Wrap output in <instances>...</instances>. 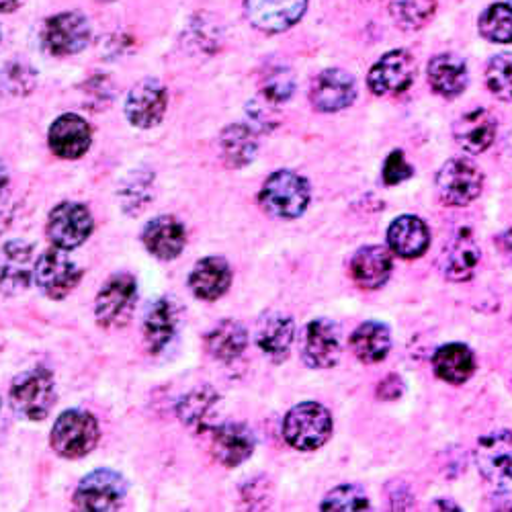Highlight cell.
I'll list each match as a JSON object with an SVG mask.
<instances>
[{
    "label": "cell",
    "instance_id": "45",
    "mask_svg": "<svg viewBox=\"0 0 512 512\" xmlns=\"http://www.w3.org/2000/svg\"><path fill=\"white\" fill-rule=\"evenodd\" d=\"M7 187H9V175H7V168H5V164L0 162V197L5 195Z\"/></svg>",
    "mask_w": 512,
    "mask_h": 512
},
{
    "label": "cell",
    "instance_id": "37",
    "mask_svg": "<svg viewBox=\"0 0 512 512\" xmlns=\"http://www.w3.org/2000/svg\"><path fill=\"white\" fill-rule=\"evenodd\" d=\"M152 199V175L136 173L121 187V205L125 213L136 216Z\"/></svg>",
    "mask_w": 512,
    "mask_h": 512
},
{
    "label": "cell",
    "instance_id": "28",
    "mask_svg": "<svg viewBox=\"0 0 512 512\" xmlns=\"http://www.w3.org/2000/svg\"><path fill=\"white\" fill-rule=\"evenodd\" d=\"M293 340L295 324L293 318L285 314H267L265 318H261L259 328H256V345H259V349L275 363L287 359Z\"/></svg>",
    "mask_w": 512,
    "mask_h": 512
},
{
    "label": "cell",
    "instance_id": "1",
    "mask_svg": "<svg viewBox=\"0 0 512 512\" xmlns=\"http://www.w3.org/2000/svg\"><path fill=\"white\" fill-rule=\"evenodd\" d=\"M310 199V183L293 170H275L259 193L261 207L277 220H297L304 216Z\"/></svg>",
    "mask_w": 512,
    "mask_h": 512
},
{
    "label": "cell",
    "instance_id": "12",
    "mask_svg": "<svg viewBox=\"0 0 512 512\" xmlns=\"http://www.w3.org/2000/svg\"><path fill=\"white\" fill-rule=\"evenodd\" d=\"M480 259L482 252L474 232L461 228L449 238V242H445L439 256V269L445 279L453 283H465L476 275Z\"/></svg>",
    "mask_w": 512,
    "mask_h": 512
},
{
    "label": "cell",
    "instance_id": "8",
    "mask_svg": "<svg viewBox=\"0 0 512 512\" xmlns=\"http://www.w3.org/2000/svg\"><path fill=\"white\" fill-rule=\"evenodd\" d=\"M127 496V482L121 474L113 469L101 467L93 474L82 478L74 492V504L80 510L91 512H107L123 506Z\"/></svg>",
    "mask_w": 512,
    "mask_h": 512
},
{
    "label": "cell",
    "instance_id": "27",
    "mask_svg": "<svg viewBox=\"0 0 512 512\" xmlns=\"http://www.w3.org/2000/svg\"><path fill=\"white\" fill-rule=\"evenodd\" d=\"M431 89L443 99H455L465 93L469 84V72L463 58L455 54H439L426 68Z\"/></svg>",
    "mask_w": 512,
    "mask_h": 512
},
{
    "label": "cell",
    "instance_id": "25",
    "mask_svg": "<svg viewBox=\"0 0 512 512\" xmlns=\"http://www.w3.org/2000/svg\"><path fill=\"white\" fill-rule=\"evenodd\" d=\"M232 285V269L230 263L222 256H205L201 259L191 275H189V289L203 302H216L224 293H228Z\"/></svg>",
    "mask_w": 512,
    "mask_h": 512
},
{
    "label": "cell",
    "instance_id": "24",
    "mask_svg": "<svg viewBox=\"0 0 512 512\" xmlns=\"http://www.w3.org/2000/svg\"><path fill=\"white\" fill-rule=\"evenodd\" d=\"M142 242L156 259L175 261L187 244V232L175 216H158L142 230Z\"/></svg>",
    "mask_w": 512,
    "mask_h": 512
},
{
    "label": "cell",
    "instance_id": "38",
    "mask_svg": "<svg viewBox=\"0 0 512 512\" xmlns=\"http://www.w3.org/2000/svg\"><path fill=\"white\" fill-rule=\"evenodd\" d=\"M320 508L347 512V510H367V508H371V504H369L365 490H361L355 484H343V486H336L332 492L326 494Z\"/></svg>",
    "mask_w": 512,
    "mask_h": 512
},
{
    "label": "cell",
    "instance_id": "35",
    "mask_svg": "<svg viewBox=\"0 0 512 512\" xmlns=\"http://www.w3.org/2000/svg\"><path fill=\"white\" fill-rule=\"evenodd\" d=\"M478 29L492 44H512V7L502 3L488 7L478 21Z\"/></svg>",
    "mask_w": 512,
    "mask_h": 512
},
{
    "label": "cell",
    "instance_id": "22",
    "mask_svg": "<svg viewBox=\"0 0 512 512\" xmlns=\"http://www.w3.org/2000/svg\"><path fill=\"white\" fill-rule=\"evenodd\" d=\"M254 433L242 422H226L213 426L211 451L224 467H238L254 453Z\"/></svg>",
    "mask_w": 512,
    "mask_h": 512
},
{
    "label": "cell",
    "instance_id": "4",
    "mask_svg": "<svg viewBox=\"0 0 512 512\" xmlns=\"http://www.w3.org/2000/svg\"><path fill=\"white\" fill-rule=\"evenodd\" d=\"M11 408L25 420H44L56 404V381L54 375L37 367L21 373L11 386Z\"/></svg>",
    "mask_w": 512,
    "mask_h": 512
},
{
    "label": "cell",
    "instance_id": "21",
    "mask_svg": "<svg viewBox=\"0 0 512 512\" xmlns=\"http://www.w3.org/2000/svg\"><path fill=\"white\" fill-rule=\"evenodd\" d=\"M394 271L392 252L386 246H361L349 263V275L361 289H379L388 283Z\"/></svg>",
    "mask_w": 512,
    "mask_h": 512
},
{
    "label": "cell",
    "instance_id": "10",
    "mask_svg": "<svg viewBox=\"0 0 512 512\" xmlns=\"http://www.w3.org/2000/svg\"><path fill=\"white\" fill-rule=\"evenodd\" d=\"M416 78V62L406 50L383 54L369 70V91L377 97H396L406 93Z\"/></svg>",
    "mask_w": 512,
    "mask_h": 512
},
{
    "label": "cell",
    "instance_id": "39",
    "mask_svg": "<svg viewBox=\"0 0 512 512\" xmlns=\"http://www.w3.org/2000/svg\"><path fill=\"white\" fill-rule=\"evenodd\" d=\"M293 91H295V78H293V72L289 68L277 66V68L267 72V76L263 80L265 101H269L271 105L285 103V101L291 99Z\"/></svg>",
    "mask_w": 512,
    "mask_h": 512
},
{
    "label": "cell",
    "instance_id": "29",
    "mask_svg": "<svg viewBox=\"0 0 512 512\" xmlns=\"http://www.w3.org/2000/svg\"><path fill=\"white\" fill-rule=\"evenodd\" d=\"M433 369L445 383L461 386L476 373V353L463 343L443 345L433 355Z\"/></svg>",
    "mask_w": 512,
    "mask_h": 512
},
{
    "label": "cell",
    "instance_id": "14",
    "mask_svg": "<svg viewBox=\"0 0 512 512\" xmlns=\"http://www.w3.org/2000/svg\"><path fill=\"white\" fill-rule=\"evenodd\" d=\"M357 99L355 76L347 70L328 68L316 76L310 89L312 107L320 113H336L351 107Z\"/></svg>",
    "mask_w": 512,
    "mask_h": 512
},
{
    "label": "cell",
    "instance_id": "34",
    "mask_svg": "<svg viewBox=\"0 0 512 512\" xmlns=\"http://www.w3.org/2000/svg\"><path fill=\"white\" fill-rule=\"evenodd\" d=\"M437 0H392L390 13L404 31H418L435 15Z\"/></svg>",
    "mask_w": 512,
    "mask_h": 512
},
{
    "label": "cell",
    "instance_id": "30",
    "mask_svg": "<svg viewBox=\"0 0 512 512\" xmlns=\"http://www.w3.org/2000/svg\"><path fill=\"white\" fill-rule=\"evenodd\" d=\"M351 351L353 355L365 363V365H375L381 363L390 355L392 349V334L390 328L381 322L369 320L363 322L361 326L355 328V332L351 334Z\"/></svg>",
    "mask_w": 512,
    "mask_h": 512
},
{
    "label": "cell",
    "instance_id": "31",
    "mask_svg": "<svg viewBox=\"0 0 512 512\" xmlns=\"http://www.w3.org/2000/svg\"><path fill=\"white\" fill-rule=\"evenodd\" d=\"M248 347V332L238 320H222L205 334L207 353L222 363H234Z\"/></svg>",
    "mask_w": 512,
    "mask_h": 512
},
{
    "label": "cell",
    "instance_id": "26",
    "mask_svg": "<svg viewBox=\"0 0 512 512\" xmlns=\"http://www.w3.org/2000/svg\"><path fill=\"white\" fill-rule=\"evenodd\" d=\"M388 246L400 259H420L431 246V230L418 216H400L388 228Z\"/></svg>",
    "mask_w": 512,
    "mask_h": 512
},
{
    "label": "cell",
    "instance_id": "20",
    "mask_svg": "<svg viewBox=\"0 0 512 512\" xmlns=\"http://www.w3.org/2000/svg\"><path fill=\"white\" fill-rule=\"evenodd\" d=\"M144 330V343L152 355L166 351V347L173 343L177 330H179V308L170 300V297H158L154 300L142 322Z\"/></svg>",
    "mask_w": 512,
    "mask_h": 512
},
{
    "label": "cell",
    "instance_id": "23",
    "mask_svg": "<svg viewBox=\"0 0 512 512\" xmlns=\"http://www.w3.org/2000/svg\"><path fill=\"white\" fill-rule=\"evenodd\" d=\"M498 132V123L488 109H472L463 113L453 125V138L467 154L486 152Z\"/></svg>",
    "mask_w": 512,
    "mask_h": 512
},
{
    "label": "cell",
    "instance_id": "36",
    "mask_svg": "<svg viewBox=\"0 0 512 512\" xmlns=\"http://www.w3.org/2000/svg\"><path fill=\"white\" fill-rule=\"evenodd\" d=\"M486 87L500 101H512V54H496L486 66Z\"/></svg>",
    "mask_w": 512,
    "mask_h": 512
},
{
    "label": "cell",
    "instance_id": "18",
    "mask_svg": "<svg viewBox=\"0 0 512 512\" xmlns=\"http://www.w3.org/2000/svg\"><path fill=\"white\" fill-rule=\"evenodd\" d=\"M308 0H246L248 21L265 33H281L293 27L306 13Z\"/></svg>",
    "mask_w": 512,
    "mask_h": 512
},
{
    "label": "cell",
    "instance_id": "13",
    "mask_svg": "<svg viewBox=\"0 0 512 512\" xmlns=\"http://www.w3.org/2000/svg\"><path fill=\"white\" fill-rule=\"evenodd\" d=\"M476 465L480 476L492 486H506L512 482V433L494 431L478 441Z\"/></svg>",
    "mask_w": 512,
    "mask_h": 512
},
{
    "label": "cell",
    "instance_id": "3",
    "mask_svg": "<svg viewBox=\"0 0 512 512\" xmlns=\"http://www.w3.org/2000/svg\"><path fill=\"white\" fill-rule=\"evenodd\" d=\"M101 429L97 418L80 408L66 410L52 426V449L64 459H82L97 449Z\"/></svg>",
    "mask_w": 512,
    "mask_h": 512
},
{
    "label": "cell",
    "instance_id": "19",
    "mask_svg": "<svg viewBox=\"0 0 512 512\" xmlns=\"http://www.w3.org/2000/svg\"><path fill=\"white\" fill-rule=\"evenodd\" d=\"M48 142L56 156L64 160H76L87 154L91 148V125L76 113L60 115L50 127Z\"/></svg>",
    "mask_w": 512,
    "mask_h": 512
},
{
    "label": "cell",
    "instance_id": "6",
    "mask_svg": "<svg viewBox=\"0 0 512 512\" xmlns=\"http://www.w3.org/2000/svg\"><path fill=\"white\" fill-rule=\"evenodd\" d=\"M437 195L445 205L465 207L474 203L484 191V173L467 158L447 160L435 179Z\"/></svg>",
    "mask_w": 512,
    "mask_h": 512
},
{
    "label": "cell",
    "instance_id": "2",
    "mask_svg": "<svg viewBox=\"0 0 512 512\" xmlns=\"http://www.w3.org/2000/svg\"><path fill=\"white\" fill-rule=\"evenodd\" d=\"M334 431L332 414L318 402L293 406L283 420V437L297 451H316L328 443Z\"/></svg>",
    "mask_w": 512,
    "mask_h": 512
},
{
    "label": "cell",
    "instance_id": "11",
    "mask_svg": "<svg viewBox=\"0 0 512 512\" xmlns=\"http://www.w3.org/2000/svg\"><path fill=\"white\" fill-rule=\"evenodd\" d=\"M41 41L52 56H72L89 46L91 25L80 13H60L46 21Z\"/></svg>",
    "mask_w": 512,
    "mask_h": 512
},
{
    "label": "cell",
    "instance_id": "9",
    "mask_svg": "<svg viewBox=\"0 0 512 512\" xmlns=\"http://www.w3.org/2000/svg\"><path fill=\"white\" fill-rule=\"evenodd\" d=\"M46 230L56 248L74 250L89 240L95 230V220L87 205L64 201L52 209Z\"/></svg>",
    "mask_w": 512,
    "mask_h": 512
},
{
    "label": "cell",
    "instance_id": "17",
    "mask_svg": "<svg viewBox=\"0 0 512 512\" xmlns=\"http://www.w3.org/2000/svg\"><path fill=\"white\" fill-rule=\"evenodd\" d=\"M33 271V246L29 242L11 240L0 248V293L13 297L27 291Z\"/></svg>",
    "mask_w": 512,
    "mask_h": 512
},
{
    "label": "cell",
    "instance_id": "41",
    "mask_svg": "<svg viewBox=\"0 0 512 512\" xmlns=\"http://www.w3.org/2000/svg\"><path fill=\"white\" fill-rule=\"evenodd\" d=\"M3 80L7 84V89H11V93H17V87H25V91H29L31 87L25 82H31L33 84V70L25 68L23 64H9L3 72Z\"/></svg>",
    "mask_w": 512,
    "mask_h": 512
},
{
    "label": "cell",
    "instance_id": "32",
    "mask_svg": "<svg viewBox=\"0 0 512 512\" xmlns=\"http://www.w3.org/2000/svg\"><path fill=\"white\" fill-rule=\"evenodd\" d=\"M220 404V394L211 386H201L189 392L177 406L179 418L189 426V429L201 433L211 426L213 414Z\"/></svg>",
    "mask_w": 512,
    "mask_h": 512
},
{
    "label": "cell",
    "instance_id": "48",
    "mask_svg": "<svg viewBox=\"0 0 512 512\" xmlns=\"http://www.w3.org/2000/svg\"><path fill=\"white\" fill-rule=\"evenodd\" d=\"M0 39H3V35H0Z\"/></svg>",
    "mask_w": 512,
    "mask_h": 512
},
{
    "label": "cell",
    "instance_id": "43",
    "mask_svg": "<svg viewBox=\"0 0 512 512\" xmlns=\"http://www.w3.org/2000/svg\"><path fill=\"white\" fill-rule=\"evenodd\" d=\"M494 242H496L498 250L502 252L504 259H506L508 263H512V226L506 228L504 232H500Z\"/></svg>",
    "mask_w": 512,
    "mask_h": 512
},
{
    "label": "cell",
    "instance_id": "46",
    "mask_svg": "<svg viewBox=\"0 0 512 512\" xmlns=\"http://www.w3.org/2000/svg\"><path fill=\"white\" fill-rule=\"evenodd\" d=\"M103 3H109V0H103Z\"/></svg>",
    "mask_w": 512,
    "mask_h": 512
},
{
    "label": "cell",
    "instance_id": "5",
    "mask_svg": "<svg viewBox=\"0 0 512 512\" xmlns=\"http://www.w3.org/2000/svg\"><path fill=\"white\" fill-rule=\"evenodd\" d=\"M138 304V283L130 273H117L105 281L95 302V318L107 328H123L130 324Z\"/></svg>",
    "mask_w": 512,
    "mask_h": 512
},
{
    "label": "cell",
    "instance_id": "47",
    "mask_svg": "<svg viewBox=\"0 0 512 512\" xmlns=\"http://www.w3.org/2000/svg\"><path fill=\"white\" fill-rule=\"evenodd\" d=\"M510 7H512V0H510Z\"/></svg>",
    "mask_w": 512,
    "mask_h": 512
},
{
    "label": "cell",
    "instance_id": "44",
    "mask_svg": "<svg viewBox=\"0 0 512 512\" xmlns=\"http://www.w3.org/2000/svg\"><path fill=\"white\" fill-rule=\"evenodd\" d=\"M23 0H0V13H13L21 7Z\"/></svg>",
    "mask_w": 512,
    "mask_h": 512
},
{
    "label": "cell",
    "instance_id": "16",
    "mask_svg": "<svg viewBox=\"0 0 512 512\" xmlns=\"http://www.w3.org/2000/svg\"><path fill=\"white\" fill-rule=\"evenodd\" d=\"M168 95L164 84L156 78L140 80L136 87L130 91L125 99V115L132 125L140 127V130H150L156 127L166 113Z\"/></svg>",
    "mask_w": 512,
    "mask_h": 512
},
{
    "label": "cell",
    "instance_id": "33",
    "mask_svg": "<svg viewBox=\"0 0 512 512\" xmlns=\"http://www.w3.org/2000/svg\"><path fill=\"white\" fill-rule=\"evenodd\" d=\"M220 150L228 166L242 168L248 166L259 152V140L248 125L234 123L228 125L220 136Z\"/></svg>",
    "mask_w": 512,
    "mask_h": 512
},
{
    "label": "cell",
    "instance_id": "7",
    "mask_svg": "<svg viewBox=\"0 0 512 512\" xmlns=\"http://www.w3.org/2000/svg\"><path fill=\"white\" fill-rule=\"evenodd\" d=\"M33 279L41 293L60 302L76 289L82 279V269L70 259L66 250L52 246L35 261Z\"/></svg>",
    "mask_w": 512,
    "mask_h": 512
},
{
    "label": "cell",
    "instance_id": "42",
    "mask_svg": "<svg viewBox=\"0 0 512 512\" xmlns=\"http://www.w3.org/2000/svg\"><path fill=\"white\" fill-rule=\"evenodd\" d=\"M402 394H404V383H402V377L398 375H388L377 388V396L383 400H398Z\"/></svg>",
    "mask_w": 512,
    "mask_h": 512
},
{
    "label": "cell",
    "instance_id": "15",
    "mask_svg": "<svg viewBox=\"0 0 512 512\" xmlns=\"http://www.w3.org/2000/svg\"><path fill=\"white\" fill-rule=\"evenodd\" d=\"M343 345H340V328L328 318L312 320L302 338V359L312 369H330L338 363Z\"/></svg>",
    "mask_w": 512,
    "mask_h": 512
},
{
    "label": "cell",
    "instance_id": "40",
    "mask_svg": "<svg viewBox=\"0 0 512 512\" xmlns=\"http://www.w3.org/2000/svg\"><path fill=\"white\" fill-rule=\"evenodd\" d=\"M414 177V166L408 164L406 156L402 150H394L386 162H383V168H381V179H383V185L386 187H394V185H400L408 179Z\"/></svg>",
    "mask_w": 512,
    "mask_h": 512
}]
</instances>
